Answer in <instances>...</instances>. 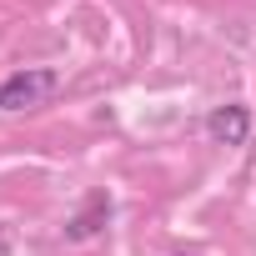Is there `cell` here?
Here are the masks:
<instances>
[{
	"instance_id": "1",
	"label": "cell",
	"mask_w": 256,
	"mask_h": 256,
	"mask_svg": "<svg viewBox=\"0 0 256 256\" xmlns=\"http://www.w3.org/2000/svg\"><path fill=\"white\" fill-rule=\"evenodd\" d=\"M56 90H60V76H56L50 66L10 70L6 80H0V110H36V106H46Z\"/></svg>"
},
{
	"instance_id": "3",
	"label": "cell",
	"mask_w": 256,
	"mask_h": 256,
	"mask_svg": "<svg viewBox=\"0 0 256 256\" xmlns=\"http://www.w3.org/2000/svg\"><path fill=\"white\" fill-rule=\"evenodd\" d=\"M106 216H110V196H106V191H90L86 206H80V216H70L66 236H70V241H86V236H96V231L106 226Z\"/></svg>"
},
{
	"instance_id": "2",
	"label": "cell",
	"mask_w": 256,
	"mask_h": 256,
	"mask_svg": "<svg viewBox=\"0 0 256 256\" xmlns=\"http://www.w3.org/2000/svg\"><path fill=\"white\" fill-rule=\"evenodd\" d=\"M206 136H211L216 146H246V136H251V110H246V106H216V110L206 116Z\"/></svg>"
}]
</instances>
